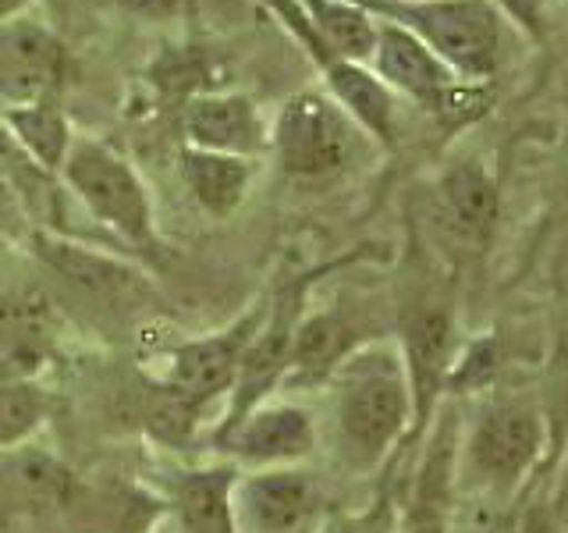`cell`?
Returning a JSON list of instances; mask_svg holds the SVG:
<instances>
[{"label":"cell","mask_w":568,"mask_h":533,"mask_svg":"<svg viewBox=\"0 0 568 533\" xmlns=\"http://www.w3.org/2000/svg\"><path fill=\"white\" fill-rule=\"evenodd\" d=\"M331 384L334 462L352 476L377 473L413 434V395L395 342H366L337 363Z\"/></svg>","instance_id":"obj_1"},{"label":"cell","mask_w":568,"mask_h":533,"mask_svg":"<svg viewBox=\"0 0 568 533\" xmlns=\"http://www.w3.org/2000/svg\"><path fill=\"white\" fill-rule=\"evenodd\" d=\"M547 449V416L537 399H490L458 434L455 484L458 491H476L511 502L515 491L540 470Z\"/></svg>","instance_id":"obj_2"},{"label":"cell","mask_w":568,"mask_h":533,"mask_svg":"<svg viewBox=\"0 0 568 533\" xmlns=\"http://www.w3.org/2000/svg\"><path fill=\"white\" fill-rule=\"evenodd\" d=\"M352 4L413 32L469 86L490 82L505 61L508 22L490 0H352Z\"/></svg>","instance_id":"obj_3"},{"label":"cell","mask_w":568,"mask_h":533,"mask_svg":"<svg viewBox=\"0 0 568 533\" xmlns=\"http://www.w3.org/2000/svg\"><path fill=\"white\" fill-rule=\"evenodd\" d=\"M58 182L118 242L146 257H156L164 249L150 185L142 182L132 160L114 147H106L100 139H75L61 164Z\"/></svg>","instance_id":"obj_4"},{"label":"cell","mask_w":568,"mask_h":533,"mask_svg":"<svg viewBox=\"0 0 568 533\" xmlns=\"http://www.w3.org/2000/svg\"><path fill=\"white\" fill-rule=\"evenodd\" d=\"M359 139L363 132L324 89H298L274 114L266 153L295 182H324L352 164Z\"/></svg>","instance_id":"obj_5"},{"label":"cell","mask_w":568,"mask_h":533,"mask_svg":"<svg viewBox=\"0 0 568 533\" xmlns=\"http://www.w3.org/2000/svg\"><path fill=\"white\" fill-rule=\"evenodd\" d=\"M408 395H413V434L423 438L444 402V381L458 352V324L452 299L437 289H416L398 306V342H395Z\"/></svg>","instance_id":"obj_6"},{"label":"cell","mask_w":568,"mask_h":533,"mask_svg":"<svg viewBox=\"0 0 568 533\" xmlns=\"http://www.w3.org/2000/svg\"><path fill=\"white\" fill-rule=\"evenodd\" d=\"M32 257L43 263V271L61 281V289L79 299L100 316H132L150 302L153 284L146 271L124 257L103 253L97 245H82L58 231H32Z\"/></svg>","instance_id":"obj_7"},{"label":"cell","mask_w":568,"mask_h":533,"mask_svg":"<svg viewBox=\"0 0 568 533\" xmlns=\"http://www.w3.org/2000/svg\"><path fill=\"white\" fill-rule=\"evenodd\" d=\"M239 533H316L334 512L327 476L302 466L239 470L231 487Z\"/></svg>","instance_id":"obj_8"},{"label":"cell","mask_w":568,"mask_h":533,"mask_svg":"<svg viewBox=\"0 0 568 533\" xmlns=\"http://www.w3.org/2000/svg\"><path fill=\"white\" fill-rule=\"evenodd\" d=\"M366 68L398 100L430 111L434 118H455L476 93V86L462 82L434 50H426L413 32L377 18V40Z\"/></svg>","instance_id":"obj_9"},{"label":"cell","mask_w":568,"mask_h":533,"mask_svg":"<svg viewBox=\"0 0 568 533\" xmlns=\"http://www.w3.org/2000/svg\"><path fill=\"white\" fill-rule=\"evenodd\" d=\"M320 441L316 416L306 405L266 399L242 413L235 423L213 431V449L235 470L302 466Z\"/></svg>","instance_id":"obj_10"},{"label":"cell","mask_w":568,"mask_h":533,"mask_svg":"<svg viewBox=\"0 0 568 533\" xmlns=\"http://www.w3.org/2000/svg\"><path fill=\"white\" fill-rule=\"evenodd\" d=\"M266 299L239 313L231 324L210 331L203 338H189V342H178L164 352V363H160L156 378L160 384L174 388L178 395H185L200 409H210L213 402H221L231 395V384L239 378L242 355L253 342V334L263 320Z\"/></svg>","instance_id":"obj_11"},{"label":"cell","mask_w":568,"mask_h":533,"mask_svg":"<svg viewBox=\"0 0 568 533\" xmlns=\"http://www.w3.org/2000/svg\"><path fill=\"white\" fill-rule=\"evenodd\" d=\"M497 218H501V192L494 174L476 160H455L448 164L430 189V224L444 253L455 260L484 257Z\"/></svg>","instance_id":"obj_12"},{"label":"cell","mask_w":568,"mask_h":533,"mask_svg":"<svg viewBox=\"0 0 568 533\" xmlns=\"http://www.w3.org/2000/svg\"><path fill=\"white\" fill-rule=\"evenodd\" d=\"M64 316L40 284L0 292V381H40L58 360Z\"/></svg>","instance_id":"obj_13"},{"label":"cell","mask_w":568,"mask_h":533,"mask_svg":"<svg viewBox=\"0 0 568 533\" xmlns=\"http://www.w3.org/2000/svg\"><path fill=\"white\" fill-rule=\"evenodd\" d=\"M458 423L437 409L434 423L426 426V452L408 484L405 502L395 509L390 533H452V509H455V466H458Z\"/></svg>","instance_id":"obj_14"},{"label":"cell","mask_w":568,"mask_h":533,"mask_svg":"<svg viewBox=\"0 0 568 533\" xmlns=\"http://www.w3.org/2000/svg\"><path fill=\"white\" fill-rule=\"evenodd\" d=\"M185 147L260 160L271 150V121L263 118L260 103L235 89H206L192 93L182 107Z\"/></svg>","instance_id":"obj_15"},{"label":"cell","mask_w":568,"mask_h":533,"mask_svg":"<svg viewBox=\"0 0 568 533\" xmlns=\"http://www.w3.org/2000/svg\"><path fill=\"white\" fill-rule=\"evenodd\" d=\"M64 43L40 22H0V107L50 100L64 79Z\"/></svg>","instance_id":"obj_16"},{"label":"cell","mask_w":568,"mask_h":533,"mask_svg":"<svg viewBox=\"0 0 568 533\" xmlns=\"http://www.w3.org/2000/svg\"><path fill=\"white\" fill-rule=\"evenodd\" d=\"M310 61L320 68L324 93L352 118L355 129L377 142V147H395L398 129H402V118H398L402 100L390 93L366 64L334 58L327 47L310 50Z\"/></svg>","instance_id":"obj_17"},{"label":"cell","mask_w":568,"mask_h":533,"mask_svg":"<svg viewBox=\"0 0 568 533\" xmlns=\"http://www.w3.org/2000/svg\"><path fill=\"white\" fill-rule=\"evenodd\" d=\"M377 338H366L363 324L352 316L348 306H324V310H302L292 352H288V373L284 384H327V378L337 370V363Z\"/></svg>","instance_id":"obj_18"},{"label":"cell","mask_w":568,"mask_h":533,"mask_svg":"<svg viewBox=\"0 0 568 533\" xmlns=\"http://www.w3.org/2000/svg\"><path fill=\"white\" fill-rule=\"evenodd\" d=\"M0 487L11 494V502L22 515L68 512L75 505L82 480L61 455L40 449L36 441L0 452Z\"/></svg>","instance_id":"obj_19"},{"label":"cell","mask_w":568,"mask_h":533,"mask_svg":"<svg viewBox=\"0 0 568 533\" xmlns=\"http://www.w3.org/2000/svg\"><path fill=\"white\" fill-rule=\"evenodd\" d=\"M178 174H182L189 200L200 207L206 218L227 221L231 213L248 200V192H253V182L260 174V160L182 147Z\"/></svg>","instance_id":"obj_20"},{"label":"cell","mask_w":568,"mask_h":533,"mask_svg":"<svg viewBox=\"0 0 568 533\" xmlns=\"http://www.w3.org/2000/svg\"><path fill=\"white\" fill-rule=\"evenodd\" d=\"M239 470L231 462L185 470L171 487V526L174 533H239L231 487Z\"/></svg>","instance_id":"obj_21"},{"label":"cell","mask_w":568,"mask_h":533,"mask_svg":"<svg viewBox=\"0 0 568 533\" xmlns=\"http://www.w3.org/2000/svg\"><path fill=\"white\" fill-rule=\"evenodd\" d=\"M0 121L8 124L11 135L18 139V147L29 153V160L43 174L58 178L61 164L75 142V132H71V121L61 111L58 100H32V103H11L0 107Z\"/></svg>","instance_id":"obj_22"},{"label":"cell","mask_w":568,"mask_h":533,"mask_svg":"<svg viewBox=\"0 0 568 533\" xmlns=\"http://www.w3.org/2000/svg\"><path fill=\"white\" fill-rule=\"evenodd\" d=\"M310 18V29L334 58L366 64L377 40V18L352 0H298Z\"/></svg>","instance_id":"obj_23"},{"label":"cell","mask_w":568,"mask_h":533,"mask_svg":"<svg viewBox=\"0 0 568 533\" xmlns=\"http://www.w3.org/2000/svg\"><path fill=\"white\" fill-rule=\"evenodd\" d=\"M505 533H565L558 459L547 455L540 470L515 491L505 515Z\"/></svg>","instance_id":"obj_24"},{"label":"cell","mask_w":568,"mask_h":533,"mask_svg":"<svg viewBox=\"0 0 568 533\" xmlns=\"http://www.w3.org/2000/svg\"><path fill=\"white\" fill-rule=\"evenodd\" d=\"M203 413L206 409H200L185 395H178L174 388L150 378L146 391L139 399V431L160 444H168V449H185L195 438V431H200Z\"/></svg>","instance_id":"obj_25"},{"label":"cell","mask_w":568,"mask_h":533,"mask_svg":"<svg viewBox=\"0 0 568 533\" xmlns=\"http://www.w3.org/2000/svg\"><path fill=\"white\" fill-rule=\"evenodd\" d=\"M50 409V391L40 381H0V452L36 441Z\"/></svg>","instance_id":"obj_26"},{"label":"cell","mask_w":568,"mask_h":533,"mask_svg":"<svg viewBox=\"0 0 568 533\" xmlns=\"http://www.w3.org/2000/svg\"><path fill=\"white\" fill-rule=\"evenodd\" d=\"M53 182H58V178H50L36 168L29 160V153L18 147V139L11 135L8 124L0 121V185H8L14 192V200L18 203L26 200V207H29L32 195L47 192Z\"/></svg>","instance_id":"obj_27"},{"label":"cell","mask_w":568,"mask_h":533,"mask_svg":"<svg viewBox=\"0 0 568 533\" xmlns=\"http://www.w3.org/2000/svg\"><path fill=\"white\" fill-rule=\"evenodd\" d=\"M395 509L398 502L387 491L373 497L363 509H334L327 515V523L316 533H390V523H395Z\"/></svg>","instance_id":"obj_28"},{"label":"cell","mask_w":568,"mask_h":533,"mask_svg":"<svg viewBox=\"0 0 568 533\" xmlns=\"http://www.w3.org/2000/svg\"><path fill=\"white\" fill-rule=\"evenodd\" d=\"M497 14L511 22L515 29H523L529 40L544 43L547 40V26H550V4L555 0H490Z\"/></svg>","instance_id":"obj_29"},{"label":"cell","mask_w":568,"mask_h":533,"mask_svg":"<svg viewBox=\"0 0 568 533\" xmlns=\"http://www.w3.org/2000/svg\"><path fill=\"white\" fill-rule=\"evenodd\" d=\"M118 4L135 18H146V22H168L182 11V0H118Z\"/></svg>","instance_id":"obj_30"},{"label":"cell","mask_w":568,"mask_h":533,"mask_svg":"<svg viewBox=\"0 0 568 533\" xmlns=\"http://www.w3.org/2000/svg\"><path fill=\"white\" fill-rule=\"evenodd\" d=\"M22 520H26L22 509H18V505L11 502V494H8L4 487H0V533H11Z\"/></svg>","instance_id":"obj_31"},{"label":"cell","mask_w":568,"mask_h":533,"mask_svg":"<svg viewBox=\"0 0 568 533\" xmlns=\"http://www.w3.org/2000/svg\"><path fill=\"white\" fill-rule=\"evenodd\" d=\"M32 0H0V22H11V18H22V11Z\"/></svg>","instance_id":"obj_32"},{"label":"cell","mask_w":568,"mask_h":533,"mask_svg":"<svg viewBox=\"0 0 568 533\" xmlns=\"http://www.w3.org/2000/svg\"><path fill=\"white\" fill-rule=\"evenodd\" d=\"M555 4H561V0H555Z\"/></svg>","instance_id":"obj_33"}]
</instances>
